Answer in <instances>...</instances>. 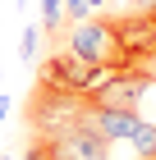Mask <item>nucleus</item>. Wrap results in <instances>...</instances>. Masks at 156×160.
<instances>
[{"mask_svg": "<svg viewBox=\"0 0 156 160\" xmlns=\"http://www.w3.org/2000/svg\"><path fill=\"white\" fill-rule=\"evenodd\" d=\"M69 50L78 60L96 64V69H133L129 55H124L120 32H115V23H106V18H83V23H73Z\"/></svg>", "mask_w": 156, "mask_h": 160, "instance_id": "f257e3e1", "label": "nucleus"}, {"mask_svg": "<svg viewBox=\"0 0 156 160\" xmlns=\"http://www.w3.org/2000/svg\"><path fill=\"white\" fill-rule=\"evenodd\" d=\"M106 73H110V69H96V64L78 60L73 50H60V55H51V60L41 64V82H46V87L73 92V96H83V101L106 82Z\"/></svg>", "mask_w": 156, "mask_h": 160, "instance_id": "f03ea898", "label": "nucleus"}, {"mask_svg": "<svg viewBox=\"0 0 156 160\" xmlns=\"http://www.w3.org/2000/svg\"><path fill=\"white\" fill-rule=\"evenodd\" d=\"M41 142H46V156L51 160H110V142L96 133L87 119L69 123V128L41 137Z\"/></svg>", "mask_w": 156, "mask_h": 160, "instance_id": "7ed1b4c3", "label": "nucleus"}, {"mask_svg": "<svg viewBox=\"0 0 156 160\" xmlns=\"http://www.w3.org/2000/svg\"><path fill=\"white\" fill-rule=\"evenodd\" d=\"M87 110L83 96H73V92H60V87H37V101H32V123L41 128V133H60V128H69V123H78Z\"/></svg>", "mask_w": 156, "mask_h": 160, "instance_id": "20e7f679", "label": "nucleus"}, {"mask_svg": "<svg viewBox=\"0 0 156 160\" xmlns=\"http://www.w3.org/2000/svg\"><path fill=\"white\" fill-rule=\"evenodd\" d=\"M143 82H147V69H110L106 82L96 87L87 101H92V105H120V110H138Z\"/></svg>", "mask_w": 156, "mask_h": 160, "instance_id": "39448f33", "label": "nucleus"}, {"mask_svg": "<svg viewBox=\"0 0 156 160\" xmlns=\"http://www.w3.org/2000/svg\"><path fill=\"white\" fill-rule=\"evenodd\" d=\"M83 119L92 123L96 133L106 137L110 147H129V137L138 133V123H143V114L138 110H120V105H92V101H87V110H83Z\"/></svg>", "mask_w": 156, "mask_h": 160, "instance_id": "423d86ee", "label": "nucleus"}, {"mask_svg": "<svg viewBox=\"0 0 156 160\" xmlns=\"http://www.w3.org/2000/svg\"><path fill=\"white\" fill-rule=\"evenodd\" d=\"M115 32H120V41H124V55H129V64H133V69H147V60L156 55V18H147V14H133V18L115 23Z\"/></svg>", "mask_w": 156, "mask_h": 160, "instance_id": "0eeeda50", "label": "nucleus"}, {"mask_svg": "<svg viewBox=\"0 0 156 160\" xmlns=\"http://www.w3.org/2000/svg\"><path fill=\"white\" fill-rule=\"evenodd\" d=\"M129 147H133V156L138 160H156V123H138V133L129 137Z\"/></svg>", "mask_w": 156, "mask_h": 160, "instance_id": "6e6552de", "label": "nucleus"}, {"mask_svg": "<svg viewBox=\"0 0 156 160\" xmlns=\"http://www.w3.org/2000/svg\"><path fill=\"white\" fill-rule=\"evenodd\" d=\"M37 37H41L37 23H23V32H19V60H23V64L37 60Z\"/></svg>", "mask_w": 156, "mask_h": 160, "instance_id": "1a4fd4ad", "label": "nucleus"}, {"mask_svg": "<svg viewBox=\"0 0 156 160\" xmlns=\"http://www.w3.org/2000/svg\"><path fill=\"white\" fill-rule=\"evenodd\" d=\"M64 23V0H41V28H60Z\"/></svg>", "mask_w": 156, "mask_h": 160, "instance_id": "9d476101", "label": "nucleus"}, {"mask_svg": "<svg viewBox=\"0 0 156 160\" xmlns=\"http://www.w3.org/2000/svg\"><path fill=\"white\" fill-rule=\"evenodd\" d=\"M87 14H92V5H87V0H64V18H73V23H83Z\"/></svg>", "mask_w": 156, "mask_h": 160, "instance_id": "9b49d317", "label": "nucleus"}, {"mask_svg": "<svg viewBox=\"0 0 156 160\" xmlns=\"http://www.w3.org/2000/svg\"><path fill=\"white\" fill-rule=\"evenodd\" d=\"M23 160H51V156H46V142H32V147H28V156H23Z\"/></svg>", "mask_w": 156, "mask_h": 160, "instance_id": "f8f14e48", "label": "nucleus"}, {"mask_svg": "<svg viewBox=\"0 0 156 160\" xmlns=\"http://www.w3.org/2000/svg\"><path fill=\"white\" fill-rule=\"evenodd\" d=\"M5 114H9V96H0V123H5Z\"/></svg>", "mask_w": 156, "mask_h": 160, "instance_id": "ddd939ff", "label": "nucleus"}, {"mask_svg": "<svg viewBox=\"0 0 156 160\" xmlns=\"http://www.w3.org/2000/svg\"><path fill=\"white\" fill-rule=\"evenodd\" d=\"M147 73H152V78H156V55H152V60H147Z\"/></svg>", "mask_w": 156, "mask_h": 160, "instance_id": "4468645a", "label": "nucleus"}, {"mask_svg": "<svg viewBox=\"0 0 156 160\" xmlns=\"http://www.w3.org/2000/svg\"><path fill=\"white\" fill-rule=\"evenodd\" d=\"M87 5H92V9H101V5H110V0H87Z\"/></svg>", "mask_w": 156, "mask_h": 160, "instance_id": "2eb2a0df", "label": "nucleus"}, {"mask_svg": "<svg viewBox=\"0 0 156 160\" xmlns=\"http://www.w3.org/2000/svg\"><path fill=\"white\" fill-rule=\"evenodd\" d=\"M0 160H9V156H0Z\"/></svg>", "mask_w": 156, "mask_h": 160, "instance_id": "dca6fc26", "label": "nucleus"}]
</instances>
